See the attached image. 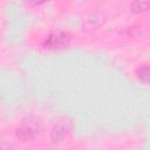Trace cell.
Instances as JSON below:
<instances>
[{"instance_id":"6da1fadb","label":"cell","mask_w":150,"mask_h":150,"mask_svg":"<svg viewBox=\"0 0 150 150\" xmlns=\"http://www.w3.org/2000/svg\"><path fill=\"white\" fill-rule=\"evenodd\" d=\"M40 132V122L35 117H26L15 130V136L21 142L33 141Z\"/></svg>"},{"instance_id":"7a4b0ae2","label":"cell","mask_w":150,"mask_h":150,"mask_svg":"<svg viewBox=\"0 0 150 150\" xmlns=\"http://www.w3.org/2000/svg\"><path fill=\"white\" fill-rule=\"evenodd\" d=\"M73 35L66 30H56L49 33L42 41V47L48 50H60L67 48L71 42Z\"/></svg>"},{"instance_id":"3957f363","label":"cell","mask_w":150,"mask_h":150,"mask_svg":"<svg viewBox=\"0 0 150 150\" xmlns=\"http://www.w3.org/2000/svg\"><path fill=\"white\" fill-rule=\"evenodd\" d=\"M70 130V125L68 122L66 121H59L56 122L52 130H50V139L53 143H60L62 142L66 137H67V134L69 132Z\"/></svg>"},{"instance_id":"277c9868","label":"cell","mask_w":150,"mask_h":150,"mask_svg":"<svg viewBox=\"0 0 150 150\" xmlns=\"http://www.w3.org/2000/svg\"><path fill=\"white\" fill-rule=\"evenodd\" d=\"M135 76L143 84H150V64L143 63L135 69Z\"/></svg>"},{"instance_id":"5b68a950","label":"cell","mask_w":150,"mask_h":150,"mask_svg":"<svg viewBox=\"0 0 150 150\" xmlns=\"http://www.w3.org/2000/svg\"><path fill=\"white\" fill-rule=\"evenodd\" d=\"M129 11L132 14H142L150 11V0H132L129 5Z\"/></svg>"},{"instance_id":"8992f818","label":"cell","mask_w":150,"mask_h":150,"mask_svg":"<svg viewBox=\"0 0 150 150\" xmlns=\"http://www.w3.org/2000/svg\"><path fill=\"white\" fill-rule=\"evenodd\" d=\"M49 0H25L26 5L29 7H36V6H41L46 2H48Z\"/></svg>"}]
</instances>
